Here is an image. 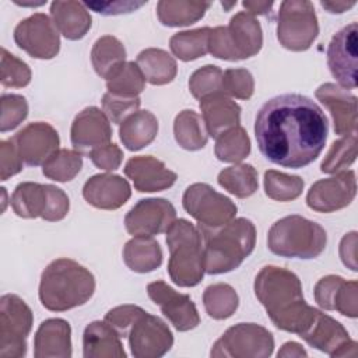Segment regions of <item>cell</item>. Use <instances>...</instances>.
I'll return each mask as SVG.
<instances>
[{
    "label": "cell",
    "instance_id": "obj_30",
    "mask_svg": "<svg viewBox=\"0 0 358 358\" xmlns=\"http://www.w3.org/2000/svg\"><path fill=\"white\" fill-rule=\"evenodd\" d=\"M123 262L134 273H150L162 263V250L152 236H134L123 248Z\"/></svg>",
    "mask_w": 358,
    "mask_h": 358
},
{
    "label": "cell",
    "instance_id": "obj_53",
    "mask_svg": "<svg viewBox=\"0 0 358 358\" xmlns=\"http://www.w3.org/2000/svg\"><path fill=\"white\" fill-rule=\"evenodd\" d=\"M147 1H96V3H84L85 7L92 8L94 11L103 15H117L124 13H131L138 7L144 6Z\"/></svg>",
    "mask_w": 358,
    "mask_h": 358
},
{
    "label": "cell",
    "instance_id": "obj_8",
    "mask_svg": "<svg viewBox=\"0 0 358 358\" xmlns=\"http://www.w3.org/2000/svg\"><path fill=\"white\" fill-rule=\"evenodd\" d=\"M10 201L18 217H41L46 221L63 220L70 208L69 197L60 187L36 182L18 183Z\"/></svg>",
    "mask_w": 358,
    "mask_h": 358
},
{
    "label": "cell",
    "instance_id": "obj_33",
    "mask_svg": "<svg viewBox=\"0 0 358 358\" xmlns=\"http://www.w3.org/2000/svg\"><path fill=\"white\" fill-rule=\"evenodd\" d=\"M173 136L176 143L187 151L201 150L208 140L203 117L192 109H185L176 115L173 120Z\"/></svg>",
    "mask_w": 358,
    "mask_h": 358
},
{
    "label": "cell",
    "instance_id": "obj_39",
    "mask_svg": "<svg viewBox=\"0 0 358 358\" xmlns=\"http://www.w3.org/2000/svg\"><path fill=\"white\" fill-rule=\"evenodd\" d=\"M215 157L222 162L239 164L250 154V138L242 126H235L215 138Z\"/></svg>",
    "mask_w": 358,
    "mask_h": 358
},
{
    "label": "cell",
    "instance_id": "obj_28",
    "mask_svg": "<svg viewBox=\"0 0 358 358\" xmlns=\"http://www.w3.org/2000/svg\"><path fill=\"white\" fill-rule=\"evenodd\" d=\"M50 17L57 31L70 41L85 36L92 25V18L84 3L67 0L50 4Z\"/></svg>",
    "mask_w": 358,
    "mask_h": 358
},
{
    "label": "cell",
    "instance_id": "obj_31",
    "mask_svg": "<svg viewBox=\"0 0 358 358\" xmlns=\"http://www.w3.org/2000/svg\"><path fill=\"white\" fill-rule=\"evenodd\" d=\"M141 73L152 85H164L171 83L178 73L175 59L164 49L147 48L137 55L136 60Z\"/></svg>",
    "mask_w": 358,
    "mask_h": 358
},
{
    "label": "cell",
    "instance_id": "obj_46",
    "mask_svg": "<svg viewBox=\"0 0 358 358\" xmlns=\"http://www.w3.org/2000/svg\"><path fill=\"white\" fill-rule=\"evenodd\" d=\"M222 94L238 98L249 99L255 91V80L246 69H227L222 73Z\"/></svg>",
    "mask_w": 358,
    "mask_h": 358
},
{
    "label": "cell",
    "instance_id": "obj_45",
    "mask_svg": "<svg viewBox=\"0 0 358 358\" xmlns=\"http://www.w3.org/2000/svg\"><path fill=\"white\" fill-rule=\"evenodd\" d=\"M1 117L0 131L6 133L15 129L28 116V102L20 94H3L0 99Z\"/></svg>",
    "mask_w": 358,
    "mask_h": 358
},
{
    "label": "cell",
    "instance_id": "obj_51",
    "mask_svg": "<svg viewBox=\"0 0 358 358\" xmlns=\"http://www.w3.org/2000/svg\"><path fill=\"white\" fill-rule=\"evenodd\" d=\"M92 164L103 171H115L120 166L123 161V151L119 148L117 144L109 143L94 150L90 154Z\"/></svg>",
    "mask_w": 358,
    "mask_h": 358
},
{
    "label": "cell",
    "instance_id": "obj_52",
    "mask_svg": "<svg viewBox=\"0 0 358 358\" xmlns=\"http://www.w3.org/2000/svg\"><path fill=\"white\" fill-rule=\"evenodd\" d=\"M343 280H344V278L340 277V275L329 274V275L322 277V278L316 282L315 289H313V295H315L316 303H317L322 309L333 310V308H331V305H333V296H334V292H336L337 287L340 285V282H341Z\"/></svg>",
    "mask_w": 358,
    "mask_h": 358
},
{
    "label": "cell",
    "instance_id": "obj_55",
    "mask_svg": "<svg viewBox=\"0 0 358 358\" xmlns=\"http://www.w3.org/2000/svg\"><path fill=\"white\" fill-rule=\"evenodd\" d=\"M278 358L282 357H308V352L302 348V345L299 343L295 341H287L285 344H282V347L280 348V351L277 352Z\"/></svg>",
    "mask_w": 358,
    "mask_h": 358
},
{
    "label": "cell",
    "instance_id": "obj_25",
    "mask_svg": "<svg viewBox=\"0 0 358 358\" xmlns=\"http://www.w3.org/2000/svg\"><path fill=\"white\" fill-rule=\"evenodd\" d=\"M71 327L67 320L53 317L43 320L34 338L35 358H70Z\"/></svg>",
    "mask_w": 358,
    "mask_h": 358
},
{
    "label": "cell",
    "instance_id": "obj_22",
    "mask_svg": "<svg viewBox=\"0 0 358 358\" xmlns=\"http://www.w3.org/2000/svg\"><path fill=\"white\" fill-rule=\"evenodd\" d=\"M315 96L330 112L334 131L338 136H350L357 130V96L334 83L317 87Z\"/></svg>",
    "mask_w": 358,
    "mask_h": 358
},
{
    "label": "cell",
    "instance_id": "obj_19",
    "mask_svg": "<svg viewBox=\"0 0 358 358\" xmlns=\"http://www.w3.org/2000/svg\"><path fill=\"white\" fill-rule=\"evenodd\" d=\"M147 294L178 331H189L199 326L200 316L197 308L187 294L175 291L164 281L150 282Z\"/></svg>",
    "mask_w": 358,
    "mask_h": 358
},
{
    "label": "cell",
    "instance_id": "obj_29",
    "mask_svg": "<svg viewBox=\"0 0 358 358\" xmlns=\"http://www.w3.org/2000/svg\"><path fill=\"white\" fill-rule=\"evenodd\" d=\"M158 134V120L150 110H137L126 117L119 127V137L130 151H138L154 141Z\"/></svg>",
    "mask_w": 358,
    "mask_h": 358
},
{
    "label": "cell",
    "instance_id": "obj_18",
    "mask_svg": "<svg viewBox=\"0 0 358 358\" xmlns=\"http://www.w3.org/2000/svg\"><path fill=\"white\" fill-rule=\"evenodd\" d=\"M357 22L336 32L327 46V66L338 85L345 90L357 87Z\"/></svg>",
    "mask_w": 358,
    "mask_h": 358
},
{
    "label": "cell",
    "instance_id": "obj_9",
    "mask_svg": "<svg viewBox=\"0 0 358 358\" xmlns=\"http://www.w3.org/2000/svg\"><path fill=\"white\" fill-rule=\"evenodd\" d=\"M319 34L315 7L308 0H285L280 4L277 39L288 50L303 52Z\"/></svg>",
    "mask_w": 358,
    "mask_h": 358
},
{
    "label": "cell",
    "instance_id": "obj_11",
    "mask_svg": "<svg viewBox=\"0 0 358 358\" xmlns=\"http://www.w3.org/2000/svg\"><path fill=\"white\" fill-rule=\"evenodd\" d=\"M31 308L15 294L0 299V358H21L27 354V337L32 329Z\"/></svg>",
    "mask_w": 358,
    "mask_h": 358
},
{
    "label": "cell",
    "instance_id": "obj_35",
    "mask_svg": "<svg viewBox=\"0 0 358 358\" xmlns=\"http://www.w3.org/2000/svg\"><path fill=\"white\" fill-rule=\"evenodd\" d=\"M218 185L231 194L246 199L259 187L257 171L250 164H235L218 173Z\"/></svg>",
    "mask_w": 358,
    "mask_h": 358
},
{
    "label": "cell",
    "instance_id": "obj_7",
    "mask_svg": "<svg viewBox=\"0 0 358 358\" xmlns=\"http://www.w3.org/2000/svg\"><path fill=\"white\" fill-rule=\"evenodd\" d=\"M263 45L260 22L255 15L239 11L227 27H215L210 32L208 52L221 60H243L259 53Z\"/></svg>",
    "mask_w": 358,
    "mask_h": 358
},
{
    "label": "cell",
    "instance_id": "obj_34",
    "mask_svg": "<svg viewBox=\"0 0 358 358\" xmlns=\"http://www.w3.org/2000/svg\"><path fill=\"white\" fill-rule=\"evenodd\" d=\"M108 92L134 98L143 92L145 87V77L134 62H122L115 66L105 77Z\"/></svg>",
    "mask_w": 358,
    "mask_h": 358
},
{
    "label": "cell",
    "instance_id": "obj_16",
    "mask_svg": "<svg viewBox=\"0 0 358 358\" xmlns=\"http://www.w3.org/2000/svg\"><path fill=\"white\" fill-rule=\"evenodd\" d=\"M176 220L171 201L161 197L141 199L126 214L124 227L133 236H152L166 229Z\"/></svg>",
    "mask_w": 358,
    "mask_h": 358
},
{
    "label": "cell",
    "instance_id": "obj_13",
    "mask_svg": "<svg viewBox=\"0 0 358 358\" xmlns=\"http://www.w3.org/2000/svg\"><path fill=\"white\" fill-rule=\"evenodd\" d=\"M298 336L310 347L333 358L357 355V341L351 340L344 326L317 309L309 324Z\"/></svg>",
    "mask_w": 358,
    "mask_h": 358
},
{
    "label": "cell",
    "instance_id": "obj_48",
    "mask_svg": "<svg viewBox=\"0 0 358 358\" xmlns=\"http://www.w3.org/2000/svg\"><path fill=\"white\" fill-rule=\"evenodd\" d=\"M333 310L340 315L355 319L358 316V282L355 280H343L333 296Z\"/></svg>",
    "mask_w": 358,
    "mask_h": 358
},
{
    "label": "cell",
    "instance_id": "obj_20",
    "mask_svg": "<svg viewBox=\"0 0 358 358\" xmlns=\"http://www.w3.org/2000/svg\"><path fill=\"white\" fill-rule=\"evenodd\" d=\"M24 164L29 166L43 165L59 150L60 138L56 129L46 122H34L22 127L10 138Z\"/></svg>",
    "mask_w": 358,
    "mask_h": 358
},
{
    "label": "cell",
    "instance_id": "obj_24",
    "mask_svg": "<svg viewBox=\"0 0 358 358\" xmlns=\"http://www.w3.org/2000/svg\"><path fill=\"white\" fill-rule=\"evenodd\" d=\"M131 196L126 179L115 173H98L91 176L83 186V197L95 208L116 210Z\"/></svg>",
    "mask_w": 358,
    "mask_h": 358
},
{
    "label": "cell",
    "instance_id": "obj_15",
    "mask_svg": "<svg viewBox=\"0 0 358 358\" xmlns=\"http://www.w3.org/2000/svg\"><path fill=\"white\" fill-rule=\"evenodd\" d=\"M127 340L131 354L136 358H159L173 344V336L168 324L145 310L130 326Z\"/></svg>",
    "mask_w": 358,
    "mask_h": 358
},
{
    "label": "cell",
    "instance_id": "obj_44",
    "mask_svg": "<svg viewBox=\"0 0 358 358\" xmlns=\"http://www.w3.org/2000/svg\"><path fill=\"white\" fill-rule=\"evenodd\" d=\"M222 70L214 64H206L197 69L189 80V90L192 95L201 99L210 94L222 92Z\"/></svg>",
    "mask_w": 358,
    "mask_h": 358
},
{
    "label": "cell",
    "instance_id": "obj_17",
    "mask_svg": "<svg viewBox=\"0 0 358 358\" xmlns=\"http://www.w3.org/2000/svg\"><path fill=\"white\" fill-rule=\"evenodd\" d=\"M357 179L354 171H341L334 176L315 182L306 194V204L317 213H333L347 207L355 197Z\"/></svg>",
    "mask_w": 358,
    "mask_h": 358
},
{
    "label": "cell",
    "instance_id": "obj_5",
    "mask_svg": "<svg viewBox=\"0 0 358 358\" xmlns=\"http://www.w3.org/2000/svg\"><path fill=\"white\" fill-rule=\"evenodd\" d=\"M166 245L171 280L179 287L197 285L206 273L204 243L199 227L183 218L175 220L166 229Z\"/></svg>",
    "mask_w": 358,
    "mask_h": 358
},
{
    "label": "cell",
    "instance_id": "obj_47",
    "mask_svg": "<svg viewBox=\"0 0 358 358\" xmlns=\"http://www.w3.org/2000/svg\"><path fill=\"white\" fill-rule=\"evenodd\" d=\"M140 103L141 101L138 96L127 98L112 92H106L102 96V110L108 116V119L116 124H120L131 113L137 112Z\"/></svg>",
    "mask_w": 358,
    "mask_h": 358
},
{
    "label": "cell",
    "instance_id": "obj_6",
    "mask_svg": "<svg viewBox=\"0 0 358 358\" xmlns=\"http://www.w3.org/2000/svg\"><path fill=\"white\" fill-rule=\"evenodd\" d=\"M326 243L324 228L296 214L280 218L267 234L268 249L281 257L315 259L326 249Z\"/></svg>",
    "mask_w": 358,
    "mask_h": 358
},
{
    "label": "cell",
    "instance_id": "obj_12",
    "mask_svg": "<svg viewBox=\"0 0 358 358\" xmlns=\"http://www.w3.org/2000/svg\"><path fill=\"white\" fill-rule=\"evenodd\" d=\"M183 208L199 222V227L214 229L225 225L236 215L235 203L207 183L187 186L182 197Z\"/></svg>",
    "mask_w": 358,
    "mask_h": 358
},
{
    "label": "cell",
    "instance_id": "obj_54",
    "mask_svg": "<svg viewBox=\"0 0 358 358\" xmlns=\"http://www.w3.org/2000/svg\"><path fill=\"white\" fill-rule=\"evenodd\" d=\"M340 259L345 267L357 271V232H348L340 242Z\"/></svg>",
    "mask_w": 358,
    "mask_h": 358
},
{
    "label": "cell",
    "instance_id": "obj_26",
    "mask_svg": "<svg viewBox=\"0 0 358 358\" xmlns=\"http://www.w3.org/2000/svg\"><path fill=\"white\" fill-rule=\"evenodd\" d=\"M200 110L207 133L214 138L224 131L239 126L241 106L222 92L210 94L201 98Z\"/></svg>",
    "mask_w": 358,
    "mask_h": 358
},
{
    "label": "cell",
    "instance_id": "obj_38",
    "mask_svg": "<svg viewBox=\"0 0 358 358\" xmlns=\"http://www.w3.org/2000/svg\"><path fill=\"white\" fill-rule=\"evenodd\" d=\"M124 45L112 35H103L98 38L91 49V62L94 70L102 78H105L115 66L124 62Z\"/></svg>",
    "mask_w": 358,
    "mask_h": 358
},
{
    "label": "cell",
    "instance_id": "obj_56",
    "mask_svg": "<svg viewBox=\"0 0 358 358\" xmlns=\"http://www.w3.org/2000/svg\"><path fill=\"white\" fill-rule=\"evenodd\" d=\"M242 6L246 8V13L252 14V15H264L267 14L271 7H273V1H243Z\"/></svg>",
    "mask_w": 358,
    "mask_h": 358
},
{
    "label": "cell",
    "instance_id": "obj_36",
    "mask_svg": "<svg viewBox=\"0 0 358 358\" xmlns=\"http://www.w3.org/2000/svg\"><path fill=\"white\" fill-rule=\"evenodd\" d=\"M210 32L208 27L176 32L169 39V48L179 60H196L208 52Z\"/></svg>",
    "mask_w": 358,
    "mask_h": 358
},
{
    "label": "cell",
    "instance_id": "obj_3",
    "mask_svg": "<svg viewBox=\"0 0 358 358\" xmlns=\"http://www.w3.org/2000/svg\"><path fill=\"white\" fill-rule=\"evenodd\" d=\"M94 291V274L76 260L60 257L42 271L38 294L48 310L64 312L88 302Z\"/></svg>",
    "mask_w": 358,
    "mask_h": 358
},
{
    "label": "cell",
    "instance_id": "obj_27",
    "mask_svg": "<svg viewBox=\"0 0 358 358\" xmlns=\"http://www.w3.org/2000/svg\"><path fill=\"white\" fill-rule=\"evenodd\" d=\"M83 355L85 358H126L120 336L105 320L91 322L84 329Z\"/></svg>",
    "mask_w": 358,
    "mask_h": 358
},
{
    "label": "cell",
    "instance_id": "obj_4",
    "mask_svg": "<svg viewBox=\"0 0 358 358\" xmlns=\"http://www.w3.org/2000/svg\"><path fill=\"white\" fill-rule=\"evenodd\" d=\"M199 229L203 235L207 274H224L238 268L256 245L255 224L243 217L234 218L220 228Z\"/></svg>",
    "mask_w": 358,
    "mask_h": 358
},
{
    "label": "cell",
    "instance_id": "obj_50",
    "mask_svg": "<svg viewBox=\"0 0 358 358\" xmlns=\"http://www.w3.org/2000/svg\"><path fill=\"white\" fill-rule=\"evenodd\" d=\"M24 168V161L11 140L0 141V179L7 180Z\"/></svg>",
    "mask_w": 358,
    "mask_h": 358
},
{
    "label": "cell",
    "instance_id": "obj_2",
    "mask_svg": "<svg viewBox=\"0 0 358 358\" xmlns=\"http://www.w3.org/2000/svg\"><path fill=\"white\" fill-rule=\"evenodd\" d=\"M253 289L267 316L280 330L299 334L315 316L316 309L303 299L301 280L287 268L264 266L255 278Z\"/></svg>",
    "mask_w": 358,
    "mask_h": 358
},
{
    "label": "cell",
    "instance_id": "obj_14",
    "mask_svg": "<svg viewBox=\"0 0 358 358\" xmlns=\"http://www.w3.org/2000/svg\"><path fill=\"white\" fill-rule=\"evenodd\" d=\"M14 41L31 57L49 60L60 50V36L50 17L35 13L21 20L14 28Z\"/></svg>",
    "mask_w": 358,
    "mask_h": 358
},
{
    "label": "cell",
    "instance_id": "obj_21",
    "mask_svg": "<svg viewBox=\"0 0 358 358\" xmlns=\"http://www.w3.org/2000/svg\"><path fill=\"white\" fill-rule=\"evenodd\" d=\"M70 138L74 150L87 155L94 150L109 144L112 138V127L108 116L96 106L84 108L71 123Z\"/></svg>",
    "mask_w": 358,
    "mask_h": 358
},
{
    "label": "cell",
    "instance_id": "obj_37",
    "mask_svg": "<svg viewBox=\"0 0 358 358\" xmlns=\"http://www.w3.org/2000/svg\"><path fill=\"white\" fill-rule=\"evenodd\" d=\"M203 305L210 317L224 320L231 317L239 305V296L234 287L225 282L208 285L203 292Z\"/></svg>",
    "mask_w": 358,
    "mask_h": 358
},
{
    "label": "cell",
    "instance_id": "obj_42",
    "mask_svg": "<svg viewBox=\"0 0 358 358\" xmlns=\"http://www.w3.org/2000/svg\"><path fill=\"white\" fill-rule=\"evenodd\" d=\"M357 158V136L350 134L334 141L320 164L323 173H337L350 166Z\"/></svg>",
    "mask_w": 358,
    "mask_h": 358
},
{
    "label": "cell",
    "instance_id": "obj_49",
    "mask_svg": "<svg viewBox=\"0 0 358 358\" xmlns=\"http://www.w3.org/2000/svg\"><path fill=\"white\" fill-rule=\"evenodd\" d=\"M144 309L137 305H120L105 315V322L112 326L120 337H127L130 326Z\"/></svg>",
    "mask_w": 358,
    "mask_h": 358
},
{
    "label": "cell",
    "instance_id": "obj_1",
    "mask_svg": "<svg viewBox=\"0 0 358 358\" xmlns=\"http://www.w3.org/2000/svg\"><path fill=\"white\" fill-rule=\"evenodd\" d=\"M329 122L322 108L301 94L277 95L259 109L255 137L263 157L285 168H303L323 151Z\"/></svg>",
    "mask_w": 358,
    "mask_h": 358
},
{
    "label": "cell",
    "instance_id": "obj_41",
    "mask_svg": "<svg viewBox=\"0 0 358 358\" xmlns=\"http://www.w3.org/2000/svg\"><path fill=\"white\" fill-rule=\"evenodd\" d=\"M264 193L277 201H291L301 196L305 182L301 176L288 175L274 169L264 172Z\"/></svg>",
    "mask_w": 358,
    "mask_h": 358
},
{
    "label": "cell",
    "instance_id": "obj_32",
    "mask_svg": "<svg viewBox=\"0 0 358 358\" xmlns=\"http://www.w3.org/2000/svg\"><path fill=\"white\" fill-rule=\"evenodd\" d=\"M210 6V1L161 0L157 4V15L162 25L186 27L203 18Z\"/></svg>",
    "mask_w": 358,
    "mask_h": 358
},
{
    "label": "cell",
    "instance_id": "obj_57",
    "mask_svg": "<svg viewBox=\"0 0 358 358\" xmlns=\"http://www.w3.org/2000/svg\"><path fill=\"white\" fill-rule=\"evenodd\" d=\"M320 6L331 14H341L355 6V1H320Z\"/></svg>",
    "mask_w": 358,
    "mask_h": 358
},
{
    "label": "cell",
    "instance_id": "obj_10",
    "mask_svg": "<svg viewBox=\"0 0 358 358\" xmlns=\"http://www.w3.org/2000/svg\"><path fill=\"white\" fill-rule=\"evenodd\" d=\"M273 350L271 331L256 323H238L227 329L214 343L210 355L214 358H267Z\"/></svg>",
    "mask_w": 358,
    "mask_h": 358
},
{
    "label": "cell",
    "instance_id": "obj_43",
    "mask_svg": "<svg viewBox=\"0 0 358 358\" xmlns=\"http://www.w3.org/2000/svg\"><path fill=\"white\" fill-rule=\"evenodd\" d=\"M0 81L4 87L22 88L31 83V69L29 66L11 55L6 48H1V62H0Z\"/></svg>",
    "mask_w": 358,
    "mask_h": 358
},
{
    "label": "cell",
    "instance_id": "obj_40",
    "mask_svg": "<svg viewBox=\"0 0 358 358\" xmlns=\"http://www.w3.org/2000/svg\"><path fill=\"white\" fill-rule=\"evenodd\" d=\"M83 168V157L76 150L59 148L42 165V173L56 182H70Z\"/></svg>",
    "mask_w": 358,
    "mask_h": 358
},
{
    "label": "cell",
    "instance_id": "obj_23",
    "mask_svg": "<svg viewBox=\"0 0 358 358\" xmlns=\"http://www.w3.org/2000/svg\"><path fill=\"white\" fill-rule=\"evenodd\" d=\"M124 175L131 179L136 190L141 193L165 190L178 179L173 171L168 169L162 161L152 155L130 158L124 165Z\"/></svg>",
    "mask_w": 358,
    "mask_h": 358
}]
</instances>
